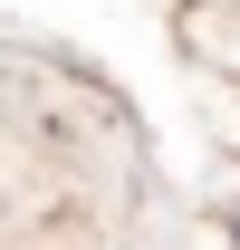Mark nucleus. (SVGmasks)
Here are the masks:
<instances>
[{
	"instance_id": "f257e3e1",
	"label": "nucleus",
	"mask_w": 240,
	"mask_h": 250,
	"mask_svg": "<svg viewBox=\"0 0 240 250\" xmlns=\"http://www.w3.org/2000/svg\"><path fill=\"white\" fill-rule=\"evenodd\" d=\"M173 48L211 87H240V0H173Z\"/></svg>"
},
{
	"instance_id": "f03ea898",
	"label": "nucleus",
	"mask_w": 240,
	"mask_h": 250,
	"mask_svg": "<svg viewBox=\"0 0 240 250\" xmlns=\"http://www.w3.org/2000/svg\"><path fill=\"white\" fill-rule=\"evenodd\" d=\"M231 250H240V202H231Z\"/></svg>"
}]
</instances>
